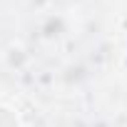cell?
<instances>
[{
    "mask_svg": "<svg viewBox=\"0 0 127 127\" xmlns=\"http://www.w3.org/2000/svg\"><path fill=\"white\" fill-rule=\"evenodd\" d=\"M0 127H20L18 115L10 107H5V105H0Z\"/></svg>",
    "mask_w": 127,
    "mask_h": 127,
    "instance_id": "6da1fadb",
    "label": "cell"
}]
</instances>
